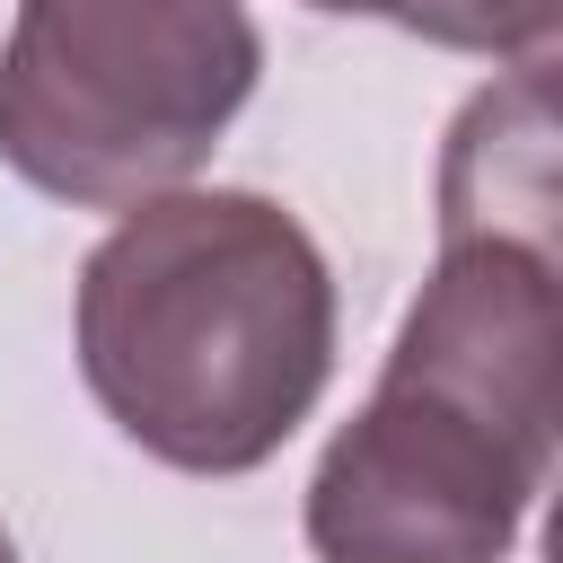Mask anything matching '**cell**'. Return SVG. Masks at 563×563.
<instances>
[{"instance_id":"6da1fadb","label":"cell","mask_w":563,"mask_h":563,"mask_svg":"<svg viewBox=\"0 0 563 563\" xmlns=\"http://www.w3.org/2000/svg\"><path fill=\"white\" fill-rule=\"evenodd\" d=\"M563 264L537 238H440L369 405L325 440L299 528L317 563H510L554 475Z\"/></svg>"},{"instance_id":"7a4b0ae2","label":"cell","mask_w":563,"mask_h":563,"mask_svg":"<svg viewBox=\"0 0 563 563\" xmlns=\"http://www.w3.org/2000/svg\"><path fill=\"white\" fill-rule=\"evenodd\" d=\"M106 422L176 475H255L334 378V273L255 185H167L88 246L70 308Z\"/></svg>"},{"instance_id":"3957f363","label":"cell","mask_w":563,"mask_h":563,"mask_svg":"<svg viewBox=\"0 0 563 563\" xmlns=\"http://www.w3.org/2000/svg\"><path fill=\"white\" fill-rule=\"evenodd\" d=\"M255 70L264 35L246 0H18L0 167L70 211H132L202 176Z\"/></svg>"},{"instance_id":"277c9868","label":"cell","mask_w":563,"mask_h":563,"mask_svg":"<svg viewBox=\"0 0 563 563\" xmlns=\"http://www.w3.org/2000/svg\"><path fill=\"white\" fill-rule=\"evenodd\" d=\"M440 238L554 246V53L510 62L501 88L466 97L440 158Z\"/></svg>"},{"instance_id":"5b68a950","label":"cell","mask_w":563,"mask_h":563,"mask_svg":"<svg viewBox=\"0 0 563 563\" xmlns=\"http://www.w3.org/2000/svg\"><path fill=\"white\" fill-rule=\"evenodd\" d=\"M396 26L449 53H484V62H545L563 0H405Z\"/></svg>"},{"instance_id":"8992f818","label":"cell","mask_w":563,"mask_h":563,"mask_svg":"<svg viewBox=\"0 0 563 563\" xmlns=\"http://www.w3.org/2000/svg\"><path fill=\"white\" fill-rule=\"evenodd\" d=\"M308 9H325V18H405V0H308Z\"/></svg>"},{"instance_id":"52a82bcc","label":"cell","mask_w":563,"mask_h":563,"mask_svg":"<svg viewBox=\"0 0 563 563\" xmlns=\"http://www.w3.org/2000/svg\"><path fill=\"white\" fill-rule=\"evenodd\" d=\"M0 563H18V545H9V528H0Z\"/></svg>"}]
</instances>
